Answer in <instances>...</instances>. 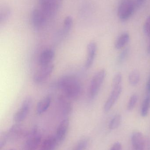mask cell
Wrapping results in <instances>:
<instances>
[{"label": "cell", "instance_id": "cell-33", "mask_svg": "<svg viewBox=\"0 0 150 150\" xmlns=\"http://www.w3.org/2000/svg\"><path fill=\"white\" fill-rule=\"evenodd\" d=\"M148 52L149 54H150V44L148 47Z\"/></svg>", "mask_w": 150, "mask_h": 150}, {"label": "cell", "instance_id": "cell-1", "mask_svg": "<svg viewBox=\"0 0 150 150\" xmlns=\"http://www.w3.org/2000/svg\"><path fill=\"white\" fill-rule=\"evenodd\" d=\"M56 84L57 87L63 93V95L70 99H76L81 94V84L73 76H64L58 80Z\"/></svg>", "mask_w": 150, "mask_h": 150}, {"label": "cell", "instance_id": "cell-17", "mask_svg": "<svg viewBox=\"0 0 150 150\" xmlns=\"http://www.w3.org/2000/svg\"><path fill=\"white\" fill-rule=\"evenodd\" d=\"M57 145L55 136L48 137L41 144L40 150H55Z\"/></svg>", "mask_w": 150, "mask_h": 150}, {"label": "cell", "instance_id": "cell-18", "mask_svg": "<svg viewBox=\"0 0 150 150\" xmlns=\"http://www.w3.org/2000/svg\"><path fill=\"white\" fill-rule=\"evenodd\" d=\"M73 25V18L70 16L66 17L60 33L62 36H66L70 32Z\"/></svg>", "mask_w": 150, "mask_h": 150}, {"label": "cell", "instance_id": "cell-23", "mask_svg": "<svg viewBox=\"0 0 150 150\" xmlns=\"http://www.w3.org/2000/svg\"><path fill=\"white\" fill-rule=\"evenodd\" d=\"M140 79V74L136 70L132 71L129 76V83L133 86L136 85L139 83Z\"/></svg>", "mask_w": 150, "mask_h": 150}, {"label": "cell", "instance_id": "cell-8", "mask_svg": "<svg viewBox=\"0 0 150 150\" xmlns=\"http://www.w3.org/2000/svg\"><path fill=\"white\" fill-rule=\"evenodd\" d=\"M54 68L53 64L41 66V68L34 74L33 81L36 83H41L45 81L53 73Z\"/></svg>", "mask_w": 150, "mask_h": 150}, {"label": "cell", "instance_id": "cell-21", "mask_svg": "<svg viewBox=\"0 0 150 150\" xmlns=\"http://www.w3.org/2000/svg\"><path fill=\"white\" fill-rule=\"evenodd\" d=\"M150 107V95H147L143 102L141 108V115L145 117L149 114Z\"/></svg>", "mask_w": 150, "mask_h": 150}, {"label": "cell", "instance_id": "cell-28", "mask_svg": "<svg viewBox=\"0 0 150 150\" xmlns=\"http://www.w3.org/2000/svg\"><path fill=\"white\" fill-rule=\"evenodd\" d=\"M144 30L146 35L150 38V16L145 20L144 25Z\"/></svg>", "mask_w": 150, "mask_h": 150}, {"label": "cell", "instance_id": "cell-4", "mask_svg": "<svg viewBox=\"0 0 150 150\" xmlns=\"http://www.w3.org/2000/svg\"><path fill=\"white\" fill-rule=\"evenodd\" d=\"M62 0H39L40 8L48 18L53 16L60 8Z\"/></svg>", "mask_w": 150, "mask_h": 150}, {"label": "cell", "instance_id": "cell-13", "mask_svg": "<svg viewBox=\"0 0 150 150\" xmlns=\"http://www.w3.org/2000/svg\"><path fill=\"white\" fill-rule=\"evenodd\" d=\"M97 45L96 43L91 42L87 45V56L85 63V67L86 69H89L92 67L97 52Z\"/></svg>", "mask_w": 150, "mask_h": 150}, {"label": "cell", "instance_id": "cell-20", "mask_svg": "<svg viewBox=\"0 0 150 150\" xmlns=\"http://www.w3.org/2000/svg\"><path fill=\"white\" fill-rule=\"evenodd\" d=\"M11 14V8L7 5H4L0 8V23L6 22Z\"/></svg>", "mask_w": 150, "mask_h": 150}, {"label": "cell", "instance_id": "cell-3", "mask_svg": "<svg viewBox=\"0 0 150 150\" xmlns=\"http://www.w3.org/2000/svg\"><path fill=\"white\" fill-rule=\"evenodd\" d=\"M136 8L133 0H123L118 8V17L121 21H127L133 15Z\"/></svg>", "mask_w": 150, "mask_h": 150}, {"label": "cell", "instance_id": "cell-12", "mask_svg": "<svg viewBox=\"0 0 150 150\" xmlns=\"http://www.w3.org/2000/svg\"><path fill=\"white\" fill-rule=\"evenodd\" d=\"M122 91V86L112 88V91L104 105V111L108 112L118 100Z\"/></svg>", "mask_w": 150, "mask_h": 150}, {"label": "cell", "instance_id": "cell-25", "mask_svg": "<svg viewBox=\"0 0 150 150\" xmlns=\"http://www.w3.org/2000/svg\"><path fill=\"white\" fill-rule=\"evenodd\" d=\"M122 82V76L121 74L118 73L114 75L112 81V88H116L121 86Z\"/></svg>", "mask_w": 150, "mask_h": 150}, {"label": "cell", "instance_id": "cell-9", "mask_svg": "<svg viewBox=\"0 0 150 150\" xmlns=\"http://www.w3.org/2000/svg\"><path fill=\"white\" fill-rule=\"evenodd\" d=\"M58 105L61 113L63 116L68 117L71 113L73 105L70 99L64 95H61L58 98Z\"/></svg>", "mask_w": 150, "mask_h": 150}, {"label": "cell", "instance_id": "cell-2", "mask_svg": "<svg viewBox=\"0 0 150 150\" xmlns=\"http://www.w3.org/2000/svg\"><path fill=\"white\" fill-rule=\"evenodd\" d=\"M106 76L105 69H101L93 76L91 81L89 88V95L92 98H95L99 92Z\"/></svg>", "mask_w": 150, "mask_h": 150}, {"label": "cell", "instance_id": "cell-29", "mask_svg": "<svg viewBox=\"0 0 150 150\" xmlns=\"http://www.w3.org/2000/svg\"><path fill=\"white\" fill-rule=\"evenodd\" d=\"M8 139V136H7V132H4L3 134H1L0 137V148L2 149L4 146Z\"/></svg>", "mask_w": 150, "mask_h": 150}, {"label": "cell", "instance_id": "cell-24", "mask_svg": "<svg viewBox=\"0 0 150 150\" xmlns=\"http://www.w3.org/2000/svg\"><path fill=\"white\" fill-rule=\"evenodd\" d=\"M138 100V96L136 94L132 95L129 99L127 105V109L129 111H132L134 108Z\"/></svg>", "mask_w": 150, "mask_h": 150}, {"label": "cell", "instance_id": "cell-16", "mask_svg": "<svg viewBox=\"0 0 150 150\" xmlns=\"http://www.w3.org/2000/svg\"><path fill=\"white\" fill-rule=\"evenodd\" d=\"M52 101L50 96H48L43 98L39 101L36 107V112L38 115H41L45 112L50 106Z\"/></svg>", "mask_w": 150, "mask_h": 150}, {"label": "cell", "instance_id": "cell-14", "mask_svg": "<svg viewBox=\"0 0 150 150\" xmlns=\"http://www.w3.org/2000/svg\"><path fill=\"white\" fill-rule=\"evenodd\" d=\"M132 145L135 150H144L145 148V138L140 132H135L132 136Z\"/></svg>", "mask_w": 150, "mask_h": 150}, {"label": "cell", "instance_id": "cell-34", "mask_svg": "<svg viewBox=\"0 0 150 150\" xmlns=\"http://www.w3.org/2000/svg\"><path fill=\"white\" fill-rule=\"evenodd\" d=\"M13 150V149H10V150Z\"/></svg>", "mask_w": 150, "mask_h": 150}, {"label": "cell", "instance_id": "cell-30", "mask_svg": "<svg viewBox=\"0 0 150 150\" xmlns=\"http://www.w3.org/2000/svg\"><path fill=\"white\" fill-rule=\"evenodd\" d=\"M110 150H122V146L120 143L116 142L113 144Z\"/></svg>", "mask_w": 150, "mask_h": 150}, {"label": "cell", "instance_id": "cell-19", "mask_svg": "<svg viewBox=\"0 0 150 150\" xmlns=\"http://www.w3.org/2000/svg\"><path fill=\"white\" fill-rule=\"evenodd\" d=\"M129 34L127 33H124L120 35L116 40L115 44V47L118 50L122 48L126 45L129 40Z\"/></svg>", "mask_w": 150, "mask_h": 150}, {"label": "cell", "instance_id": "cell-31", "mask_svg": "<svg viewBox=\"0 0 150 150\" xmlns=\"http://www.w3.org/2000/svg\"><path fill=\"white\" fill-rule=\"evenodd\" d=\"M146 0H134V3L136 7H139L141 6Z\"/></svg>", "mask_w": 150, "mask_h": 150}, {"label": "cell", "instance_id": "cell-10", "mask_svg": "<svg viewBox=\"0 0 150 150\" xmlns=\"http://www.w3.org/2000/svg\"><path fill=\"white\" fill-rule=\"evenodd\" d=\"M69 126V120L67 118L63 120L59 124L55 136L58 145L62 143L66 138Z\"/></svg>", "mask_w": 150, "mask_h": 150}, {"label": "cell", "instance_id": "cell-26", "mask_svg": "<svg viewBox=\"0 0 150 150\" xmlns=\"http://www.w3.org/2000/svg\"><path fill=\"white\" fill-rule=\"evenodd\" d=\"M88 145L87 139H84L81 140L76 145L73 150H85Z\"/></svg>", "mask_w": 150, "mask_h": 150}, {"label": "cell", "instance_id": "cell-11", "mask_svg": "<svg viewBox=\"0 0 150 150\" xmlns=\"http://www.w3.org/2000/svg\"><path fill=\"white\" fill-rule=\"evenodd\" d=\"M9 140H17L25 136H27L28 133L21 125H13L7 132Z\"/></svg>", "mask_w": 150, "mask_h": 150}, {"label": "cell", "instance_id": "cell-32", "mask_svg": "<svg viewBox=\"0 0 150 150\" xmlns=\"http://www.w3.org/2000/svg\"><path fill=\"white\" fill-rule=\"evenodd\" d=\"M147 91L148 92V95H150V76L148 80L147 84Z\"/></svg>", "mask_w": 150, "mask_h": 150}, {"label": "cell", "instance_id": "cell-15", "mask_svg": "<svg viewBox=\"0 0 150 150\" xmlns=\"http://www.w3.org/2000/svg\"><path fill=\"white\" fill-rule=\"evenodd\" d=\"M55 52L51 49H47L42 52L39 59L40 65L46 66L51 64V62L54 58Z\"/></svg>", "mask_w": 150, "mask_h": 150}, {"label": "cell", "instance_id": "cell-27", "mask_svg": "<svg viewBox=\"0 0 150 150\" xmlns=\"http://www.w3.org/2000/svg\"><path fill=\"white\" fill-rule=\"evenodd\" d=\"M129 53V48H126L124 50L121 52L118 58V63L121 64L126 59Z\"/></svg>", "mask_w": 150, "mask_h": 150}, {"label": "cell", "instance_id": "cell-5", "mask_svg": "<svg viewBox=\"0 0 150 150\" xmlns=\"http://www.w3.org/2000/svg\"><path fill=\"white\" fill-rule=\"evenodd\" d=\"M26 137V150H36L41 145V136L37 127H34Z\"/></svg>", "mask_w": 150, "mask_h": 150}, {"label": "cell", "instance_id": "cell-22", "mask_svg": "<svg viewBox=\"0 0 150 150\" xmlns=\"http://www.w3.org/2000/svg\"><path fill=\"white\" fill-rule=\"evenodd\" d=\"M122 122V117L120 115H116L112 119L109 124L110 129H117L120 125Z\"/></svg>", "mask_w": 150, "mask_h": 150}, {"label": "cell", "instance_id": "cell-7", "mask_svg": "<svg viewBox=\"0 0 150 150\" xmlns=\"http://www.w3.org/2000/svg\"><path fill=\"white\" fill-rule=\"evenodd\" d=\"M48 19L40 8H35L33 10L31 15V20L32 24L35 28L37 29L42 28L45 25Z\"/></svg>", "mask_w": 150, "mask_h": 150}, {"label": "cell", "instance_id": "cell-6", "mask_svg": "<svg viewBox=\"0 0 150 150\" xmlns=\"http://www.w3.org/2000/svg\"><path fill=\"white\" fill-rule=\"evenodd\" d=\"M32 105L31 99L26 98L22 103L19 109L17 111L13 116V120L16 122L23 121L27 117Z\"/></svg>", "mask_w": 150, "mask_h": 150}]
</instances>
